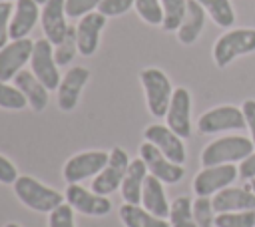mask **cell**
<instances>
[{
	"label": "cell",
	"instance_id": "obj_13",
	"mask_svg": "<svg viewBox=\"0 0 255 227\" xmlns=\"http://www.w3.org/2000/svg\"><path fill=\"white\" fill-rule=\"evenodd\" d=\"M143 135H145V141H149V143H153L167 159H171L173 163H183L185 161V147H183V141H181V137L175 133V131H171L167 125H159V123H155V125H149L145 131H143Z\"/></svg>",
	"mask_w": 255,
	"mask_h": 227
},
{
	"label": "cell",
	"instance_id": "obj_23",
	"mask_svg": "<svg viewBox=\"0 0 255 227\" xmlns=\"http://www.w3.org/2000/svg\"><path fill=\"white\" fill-rule=\"evenodd\" d=\"M205 24V8L197 0H187V12L185 18L177 30V38L181 44H193L197 36L201 34Z\"/></svg>",
	"mask_w": 255,
	"mask_h": 227
},
{
	"label": "cell",
	"instance_id": "obj_27",
	"mask_svg": "<svg viewBox=\"0 0 255 227\" xmlns=\"http://www.w3.org/2000/svg\"><path fill=\"white\" fill-rule=\"evenodd\" d=\"M161 8H163V30L173 32L179 30L185 12H187V0H161Z\"/></svg>",
	"mask_w": 255,
	"mask_h": 227
},
{
	"label": "cell",
	"instance_id": "obj_40",
	"mask_svg": "<svg viewBox=\"0 0 255 227\" xmlns=\"http://www.w3.org/2000/svg\"><path fill=\"white\" fill-rule=\"evenodd\" d=\"M245 187H247V189H251V191L255 193V177H253V179H251V181H249V183H247Z\"/></svg>",
	"mask_w": 255,
	"mask_h": 227
},
{
	"label": "cell",
	"instance_id": "obj_34",
	"mask_svg": "<svg viewBox=\"0 0 255 227\" xmlns=\"http://www.w3.org/2000/svg\"><path fill=\"white\" fill-rule=\"evenodd\" d=\"M135 4V0H102L98 6V12L104 14L106 18H114V16H122L126 14L131 6Z\"/></svg>",
	"mask_w": 255,
	"mask_h": 227
},
{
	"label": "cell",
	"instance_id": "obj_39",
	"mask_svg": "<svg viewBox=\"0 0 255 227\" xmlns=\"http://www.w3.org/2000/svg\"><path fill=\"white\" fill-rule=\"evenodd\" d=\"M239 175H241V179H253L255 177V153H251L249 157H245L241 161Z\"/></svg>",
	"mask_w": 255,
	"mask_h": 227
},
{
	"label": "cell",
	"instance_id": "obj_21",
	"mask_svg": "<svg viewBox=\"0 0 255 227\" xmlns=\"http://www.w3.org/2000/svg\"><path fill=\"white\" fill-rule=\"evenodd\" d=\"M145 177H147V165H145V161H143L141 157L129 161V167H128V171H126V177H124V181H122V185H120V187H122L124 203L139 205Z\"/></svg>",
	"mask_w": 255,
	"mask_h": 227
},
{
	"label": "cell",
	"instance_id": "obj_36",
	"mask_svg": "<svg viewBox=\"0 0 255 227\" xmlns=\"http://www.w3.org/2000/svg\"><path fill=\"white\" fill-rule=\"evenodd\" d=\"M12 14H14V6L10 2H0V50L8 44Z\"/></svg>",
	"mask_w": 255,
	"mask_h": 227
},
{
	"label": "cell",
	"instance_id": "obj_3",
	"mask_svg": "<svg viewBox=\"0 0 255 227\" xmlns=\"http://www.w3.org/2000/svg\"><path fill=\"white\" fill-rule=\"evenodd\" d=\"M139 80H141L143 90H145L149 112L155 117H165L169 102H171V96H173L169 78L159 68H145L139 74Z\"/></svg>",
	"mask_w": 255,
	"mask_h": 227
},
{
	"label": "cell",
	"instance_id": "obj_24",
	"mask_svg": "<svg viewBox=\"0 0 255 227\" xmlns=\"http://www.w3.org/2000/svg\"><path fill=\"white\" fill-rule=\"evenodd\" d=\"M120 219L124 221L126 227H169V223L165 219H161L133 203H124L120 207Z\"/></svg>",
	"mask_w": 255,
	"mask_h": 227
},
{
	"label": "cell",
	"instance_id": "obj_30",
	"mask_svg": "<svg viewBox=\"0 0 255 227\" xmlns=\"http://www.w3.org/2000/svg\"><path fill=\"white\" fill-rule=\"evenodd\" d=\"M133 6L143 22H147L151 26L163 24V8H161L159 0H135Z\"/></svg>",
	"mask_w": 255,
	"mask_h": 227
},
{
	"label": "cell",
	"instance_id": "obj_20",
	"mask_svg": "<svg viewBox=\"0 0 255 227\" xmlns=\"http://www.w3.org/2000/svg\"><path fill=\"white\" fill-rule=\"evenodd\" d=\"M14 84H16V88L26 96V100H28V104L32 106L34 112L46 110V106H48V92H50V90L34 76V72H28V70L18 72L16 78H14Z\"/></svg>",
	"mask_w": 255,
	"mask_h": 227
},
{
	"label": "cell",
	"instance_id": "obj_8",
	"mask_svg": "<svg viewBox=\"0 0 255 227\" xmlns=\"http://www.w3.org/2000/svg\"><path fill=\"white\" fill-rule=\"evenodd\" d=\"M247 125L243 110H237L235 106H219L209 112H205L199 121L197 129L201 133H215V131H225V129H243Z\"/></svg>",
	"mask_w": 255,
	"mask_h": 227
},
{
	"label": "cell",
	"instance_id": "obj_6",
	"mask_svg": "<svg viewBox=\"0 0 255 227\" xmlns=\"http://www.w3.org/2000/svg\"><path fill=\"white\" fill-rule=\"evenodd\" d=\"M52 46L54 44L48 38H40L34 42V52H32V72L48 90H56L62 82Z\"/></svg>",
	"mask_w": 255,
	"mask_h": 227
},
{
	"label": "cell",
	"instance_id": "obj_10",
	"mask_svg": "<svg viewBox=\"0 0 255 227\" xmlns=\"http://www.w3.org/2000/svg\"><path fill=\"white\" fill-rule=\"evenodd\" d=\"M34 52V42L28 38L22 40H12L0 50V80L10 82L16 78L18 72H22L24 64L32 60Z\"/></svg>",
	"mask_w": 255,
	"mask_h": 227
},
{
	"label": "cell",
	"instance_id": "obj_14",
	"mask_svg": "<svg viewBox=\"0 0 255 227\" xmlns=\"http://www.w3.org/2000/svg\"><path fill=\"white\" fill-rule=\"evenodd\" d=\"M66 201L84 215H106L112 209V201L106 195L90 193L78 183H70L66 189Z\"/></svg>",
	"mask_w": 255,
	"mask_h": 227
},
{
	"label": "cell",
	"instance_id": "obj_43",
	"mask_svg": "<svg viewBox=\"0 0 255 227\" xmlns=\"http://www.w3.org/2000/svg\"><path fill=\"white\" fill-rule=\"evenodd\" d=\"M0 2H10V0H0Z\"/></svg>",
	"mask_w": 255,
	"mask_h": 227
},
{
	"label": "cell",
	"instance_id": "obj_5",
	"mask_svg": "<svg viewBox=\"0 0 255 227\" xmlns=\"http://www.w3.org/2000/svg\"><path fill=\"white\" fill-rule=\"evenodd\" d=\"M128 167H129L128 153L122 147H114L112 153H110V161L106 163V167L92 181L94 193H98V195H110L112 191H116L122 185Z\"/></svg>",
	"mask_w": 255,
	"mask_h": 227
},
{
	"label": "cell",
	"instance_id": "obj_31",
	"mask_svg": "<svg viewBox=\"0 0 255 227\" xmlns=\"http://www.w3.org/2000/svg\"><path fill=\"white\" fill-rule=\"evenodd\" d=\"M26 106H28L26 96L16 86H10V84H6V82L0 80V108H6V110H22Z\"/></svg>",
	"mask_w": 255,
	"mask_h": 227
},
{
	"label": "cell",
	"instance_id": "obj_18",
	"mask_svg": "<svg viewBox=\"0 0 255 227\" xmlns=\"http://www.w3.org/2000/svg\"><path fill=\"white\" fill-rule=\"evenodd\" d=\"M213 211L227 213V211H245L255 209V193L251 189H239V187H225L215 193L211 199Z\"/></svg>",
	"mask_w": 255,
	"mask_h": 227
},
{
	"label": "cell",
	"instance_id": "obj_7",
	"mask_svg": "<svg viewBox=\"0 0 255 227\" xmlns=\"http://www.w3.org/2000/svg\"><path fill=\"white\" fill-rule=\"evenodd\" d=\"M108 161H110V153L102 151V149L78 153V155L70 157L68 163L64 165V179L68 183H80L86 177L98 175L106 167Z\"/></svg>",
	"mask_w": 255,
	"mask_h": 227
},
{
	"label": "cell",
	"instance_id": "obj_16",
	"mask_svg": "<svg viewBox=\"0 0 255 227\" xmlns=\"http://www.w3.org/2000/svg\"><path fill=\"white\" fill-rule=\"evenodd\" d=\"M88 78H90V72L84 66H76V68H70L66 72V76L62 78V82L58 86V106H60V110L70 112V110L76 108L80 92L84 90Z\"/></svg>",
	"mask_w": 255,
	"mask_h": 227
},
{
	"label": "cell",
	"instance_id": "obj_2",
	"mask_svg": "<svg viewBox=\"0 0 255 227\" xmlns=\"http://www.w3.org/2000/svg\"><path fill=\"white\" fill-rule=\"evenodd\" d=\"M253 147H255L253 141L243 135L221 137V139L211 141L203 149L201 163L209 167V165H221V163H231V161H243L245 157L251 155Z\"/></svg>",
	"mask_w": 255,
	"mask_h": 227
},
{
	"label": "cell",
	"instance_id": "obj_41",
	"mask_svg": "<svg viewBox=\"0 0 255 227\" xmlns=\"http://www.w3.org/2000/svg\"><path fill=\"white\" fill-rule=\"evenodd\" d=\"M6 227H20V225H18V223H8Z\"/></svg>",
	"mask_w": 255,
	"mask_h": 227
},
{
	"label": "cell",
	"instance_id": "obj_1",
	"mask_svg": "<svg viewBox=\"0 0 255 227\" xmlns=\"http://www.w3.org/2000/svg\"><path fill=\"white\" fill-rule=\"evenodd\" d=\"M14 191L18 195V199L34 211L48 213V211H54L58 205L64 203L62 193H58L56 189L40 183L38 179L30 177V175H20L14 183Z\"/></svg>",
	"mask_w": 255,
	"mask_h": 227
},
{
	"label": "cell",
	"instance_id": "obj_42",
	"mask_svg": "<svg viewBox=\"0 0 255 227\" xmlns=\"http://www.w3.org/2000/svg\"><path fill=\"white\" fill-rule=\"evenodd\" d=\"M36 2H38V4H46L48 0H36Z\"/></svg>",
	"mask_w": 255,
	"mask_h": 227
},
{
	"label": "cell",
	"instance_id": "obj_4",
	"mask_svg": "<svg viewBox=\"0 0 255 227\" xmlns=\"http://www.w3.org/2000/svg\"><path fill=\"white\" fill-rule=\"evenodd\" d=\"M255 50V30L251 28H241V30H231L223 34L215 46H213V60L219 68H225L235 60L237 56L249 54Z\"/></svg>",
	"mask_w": 255,
	"mask_h": 227
},
{
	"label": "cell",
	"instance_id": "obj_32",
	"mask_svg": "<svg viewBox=\"0 0 255 227\" xmlns=\"http://www.w3.org/2000/svg\"><path fill=\"white\" fill-rule=\"evenodd\" d=\"M191 209H193V219H195L197 227H213V225H215L213 203H211V199L197 195V199L193 201Z\"/></svg>",
	"mask_w": 255,
	"mask_h": 227
},
{
	"label": "cell",
	"instance_id": "obj_11",
	"mask_svg": "<svg viewBox=\"0 0 255 227\" xmlns=\"http://www.w3.org/2000/svg\"><path fill=\"white\" fill-rule=\"evenodd\" d=\"M139 155L147 165V171H151L153 177H157L161 183H177L183 177V167L179 163H173L167 159L153 143L145 141L139 147Z\"/></svg>",
	"mask_w": 255,
	"mask_h": 227
},
{
	"label": "cell",
	"instance_id": "obj_12",
	"mask_svg": "<svg viewBox=\"0 0 255 227\" xmlns=\"http://www.w3.org/2000/svg\"><path fill=\"white\" fill-rule=\"evenodd\" d=\"M189 114H191V98H189V92L185 88H175L173 90V96H171V102H169V108H167V127L171 131H175L179 137H189L191 135V119H189Z\"/></svg>",
	"mask_w": 255,
	"mask_h": 227
},
{
	"label": "cell",
	"instance_id": "obj_28",
	"mask_svg": "<svg viewBox=\"0 0 255 227\" xmlns=\"http://www.w3.org/2000/svg\"><path fill=\"white\" fill-rule=\"evenodd\" d=\"M215 227H255V211H227L215 217Z\"/></svg>",
	"mask_w": 255,
	"mask_h": 227
},
{
	"label": "cell",
	"instance_id": "obj_17",
	"mask_svg": "<svg viewBox=\"0 0 255 227\" xmlns=\"http://www.w3.org/2000/svg\"><path fill=\"white\" fill-rule=\"evenodd\" d=\"M106 26V16L100 12H90L80 18L76 26V38H78V52L82 56H92L100 44V32Z\"/></svg>",
	"mask_w": 255,
	"mask_h": 227
},
{
	"label": "cell",
	"instance_id": "obj_33",
	"mask_svg": "<svg viewBox=\"0 0 255 227\" xmlns=\"http://www.w3.org/2000/svg\"><path fill=\"white\" fill-rule=\"evenodd\" d=\"M50 227H74V207L70 203H62L50 211Z\"/></svg>",
	"mask_w": 255,
	"mask_h": 227
},
{
	"label": "cell",
	"instance_id": "obj_9",
	"mask_svg": "<svg viewBox=\"0 0 255 227\" xmlns=\"http://www.w3.org/2000/svg\"><path fill=\"white\" fill-rule=\"evenodd\" d=\"M237 177V169L233 163H221V165H209L201 169L193 179V191L201 197H207L211 193H217L233 183Z\"/></svg>",
	"mask_w": 255,
	"mask_h": 227
},
{
	"label": "cell",
	"instance_id": "obj_26",
	"mask_svg": "<svg viewBox=\"0 0 255 227\" xmlns=\"http://www.w3.org/2000/svg\"><path fill=\"white\" fill-rule=\"evenodd\" d=\"M191 199L189 197H177L171 203L169 209V223L171 227H197L195 219H193V209H191Z\"/></svg>",
	"mask_w": 255,
	"mask_h": 227
},
{
	"label": "cell",
	"instance_id": "obj_15",
	"mask_svg": "<svg viewBox=\"0 0 255 227\" xmlns=\"http://www.w3.org/2000/svg\"><path fill=\"white\" fill-rule=\"evenodd\" d=\"M40 22H42V30L44 36L58 46L64 36L68 34V24H66V0H48L42 8L40 14Z\"/></svg>",
	"mask_w": 255,
	"mask_h": 227
},
{
	"label": "cell",
	"instance_id": "obj_35",
	"mask_svg": "<svg viewBox=\"0 0 255 227\" xmlns=\"http://www.w3.org/2000/svg\"><path fill=\"white\" fill-rule=\"evenodd\" d=\"M102 0H66V16L70 18H82L90 12H94V8L100 6Z\"/></svg>",
	"mask_w": 255,
	"mask_h": 227
},
{
	"label": "cell",
	"instance_id": "obj_22",
	"mask_svg": "<svg viewBox=\"0 0 255 227\" xmlns=\"http://www.w3.org/2000/svg\"><path fill=\"white\" fill-rule=\"evenodd\" d=\"M141 201H143V207L149 213H153V215H157L161 219H165L169 215L171 205H167V199H165V193H163V185L153 175H147L145 181H143Z\"/></svg>",
	"mask_w": 255,
	"mask_h": 227
},
{
	"label": "cell",
	"instance_id": "obj_37",
	"mask_svg": "<svg viewBox=\"0 0 255 227\" xmlns=\"http://www.w3.org/2000/svg\"><path fill=\"white\" fill-rule=\"evenodd\" d=\"M18 177H20V175H18V171H16V165H14L8 157L0 155V181H2V183H16Z\"/></svg>",
	"mask_w": 255,
	"mask_h": 227
},
{
	"label": "cell",
	"instance_id": "obj_38",
	"mask_svg": "<svg viewBox=\"0 0 255 227\" xmlns=\"http://www.w3.org/2000/svg\"><path fill=\"white\" fill-rule=\"evenodd\" d=\"M241 110H243L247 127H249V131H251V141H253V145H255V100H245Z\"/></svg>",
	"mask_w": 255,
	"mask_h": 227
},
{
	"label": "cell",
	"instance_id": "obj_19",
	"mask_svg": "<svg viewBox=\"0 0 255 227\" xmlns=\"http://www.w3.org/2000/svg\"><path fill=\"white\" fill-rule=\"evenodd\" d=\"M38 18H40V10L36 0H16V8L10 22V38L12 40L26 38L34 30Z\"/></svg>",
	"mask_w": 255,
	"mask_h": 227
},
{
	"label": "cell",
	"instance_id": "obj_25",
	"mask_svg": "<svg viewBox=\"0 0 255 227\" xmlns=\"http://www.w3.org/2000/svg\"><path fill=\"white\" fill-rule=\"evenodd\" d=\"M205 12L213 18V22L221 28H229L233 22H235V14H233V8L229 4V0H197Z\"/></svg>",
	"mask_w": 255,
	"mask_h": 227
},
{
	"label": "cell",
	"instance_id": "obj_29",
	"mask_svg": "<svg viewBox=\"0 0 255 227\" xmlns=\"http://www.w3.org/2000/svg\"><path fill=\"white\" fill-rule=\"evenodd\" d=\"M78 52V38H76V28H68V34L64 36V40L54 48V58L58 66H68L74 56Z\"/></svg>",
	"mask_w": 255,
	"mask_h": 227
}]
</instances>
